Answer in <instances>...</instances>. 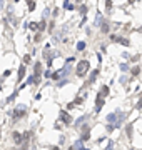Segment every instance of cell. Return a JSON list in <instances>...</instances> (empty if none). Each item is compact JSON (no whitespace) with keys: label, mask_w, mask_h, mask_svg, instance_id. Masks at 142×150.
<instances>
[{"label":"cell","mask_w":142,"mask_h":150,"mask_svg":"<svg viewBox=\"0 0 142 150\" xmlns=\"http://www.w3.org/2000/svg\"><path fill=\"white\" fill-rule=\"evenodd\" d=\"M25 72H27V67H25V63H22V65L19 67V77H17V84H22L23 77H25Z\"/></svg>","instance_id":"6"},{"label":"cell","mask_w":142,"mask_h":150,"mask_svg":"<svg viewBox=\"0 0 142 150\" xmlns=\"http://www.w3.org/2000/svg\"><path fill=\"white\" fill-rule=\"evenodd\" d=\"M59 120H60V122H64L65 125H70V123H72V117L69 115V112H67V110H60Z\"/></svg>","instance_id":"3"},{"label":"cell","mask_w":142,"mask_h":150,"mask_svg":"<svg viewBox=\"0 0 142 150\" xmlns=\"http://www.w3.org/2000/svg\"><path fill=\"white\" fill-rule=\"evenodd\" d=\"M130 73H132L134 77H136V75H139V73H140V67H137V65H136L132 70H130Z\"/></svg>","instance_id":"18"},{"label":"cell","mask_w":142,"mask_h":150,"mask_svg":"<svg viewBox=\"0 0 142 150\" xmlns=\"http://www.w3.org/2000/svg\"><path fill=\"white\" fill-rule=\"evenodd\" d=\"M27 2H30V0H27Z\"/></svg>","instance_id":"41"},{"label":"cell","mask_w":142,"mask_h":150,"mask_svg":"<svg viewBox=\"0 0 142 150\" xmlns=\"http://www.w3.org/2000/svg\"><path fill=\"white\" fill-rule=\"evenodd\" d=\"M80 140L82 142H87L90 140V128H89V125H85L84 130H82V135H80Z\"/></svg>","instance_id":"7"},{"label":"cell","mask_w":142,"mask_h":150,"mask_svg":"<svg viewBox=\"0 0 142 150\" xmlns=\"http://www.w3.org/2000/svg\"><path fill=\"white\" fill-rule=\"evenodd\" d=\"M3 3H5V0H0V10L3 9Z\"/></svg>","instance_id":"35"},{"label":"cell","mask_w":142,"mask_h":150,"mask_svg":"<svg viewBox=\"0 0 142 150\" xmlns=\"http://www.w3.org/2000/svg\"><path fill=\"white\" fill-rule=\"evenodd\" d=\"M111 40L115 42V44H122L124 47H129L130 45V40H127V38H124V37H117V35H111Z\"/></svg>","instance_id":"4"},{"label":"cell","mask_w":142,"mask_h":150,"mask_svg":"<svg viewBox=\"0 0 142 150\" xmlns=\"http://www.w3.org/2000/svg\"><path fill=\"white\" fill-rule=\"evenodd\" d=\"M95 25H97V27H102V15H100V13H97V19H95Z\"/></svg>","instance_id":"19"},{"label":"cell","mask_w":142,"mask_h":150,"mask_svg":"<svg viewBox=\"0 0 142 150\" xmlns=\"http://www.w3.org/2000/svg\"><path fill=\"white\" fill-rule=\"evenodd\" d=\"M12 137H13L15 145H22V144H23V134H20V132H13Z\"/></svg>","instance_id":"8"},{"label":"cell","mask_w":142,"mask_h":150,"mask_svg":"<svg viewBox=\"0 0 142 150\" xmlns=\"http://www.w3.org/2000/svg\"><path fill=\"white\" fill-rule=\"evenodd\" d=\"M64 9H69V10H74V5L69 2V0H64Z\"/></svg>","instance_id":"16"},{"label":"cell","mask_w":142,"mask_h":150,"mask_svg":"<svg viewBox=\"0 0 142 150\" xmlns=\"http://www.w3.org/2000/svg\"><path fill=\"white\" fill-rule=\"evenodd\" d=\"M74 147H75L77 150H82V148H84V145H82V140H80V138H79V140H77L75 144H74Z\"/></svg>","instance_id":"17"},{"label":"cell","mask_w":142,"mask_h":150,"mask_svg":"<svg viewBox=\"0 0 142 150\" xmlns=\"http://www.w3.org/2000/svg\"><path fill=\"white\" fill-rule=\"evenodd\" d=\"M28 10H30V12L35 10V0H30V2H28Z\"/></svg>","instance_id":"22"},{"label":"cell","mask_w":142,"mask_h":150,"mask_svg":"<svg viewBox=\"0 0 142 150\" xmlns=\"http://www.w3.org/2000/svg\"><path fill=\"white\" fill-rule=\"evenodd\" d=\"M65 84H69V80H59V82H57L59 87H62V85H65Z\"/></svg>","instance_id":"28"},{"label":"cell","mask_w":142,"mask_h":150,"mask_svg":"<svg viewBox=\"0 0 142 150\" xmlns=\"http://www.w3.org/2000/svg\"><path fill=\"white\" fill-rule=\"evenodd\" d=\"M40 40H42V38H40V32H37V34H35V37H34V42H35V44H38Z\"/></svg>","instance_id":"24"},{"label":"cell","mask_w":142,"mask_h":150,"mask_svg":"<svg viewBox=\"0 0 142 150\" xmlns=\"http://www.w3.org/2000/svg\"><path fill=\"white\" fill-rule=\"evenodd\" d=\"M105 9H107V10L112 9V0H105Z\"/></svg>","instance_id":"27"},{"label":"cell","mask_w":142,"mask_h":150,"mask_svg":"<svg viewBox=\"0 0 142 150\" xmlns=\"http://www.w3.org/2000/svg\"><path fill=\"white\" fill-rule=\"evenodd\" d=\"M17 95H19V90H15V92H13V94L10 95L9 98H7V102H12V100H15V98H17Z\"/></svg>","instance_id":"21"},{"label":"cell","mask_w":142,"mask_h":150,"mask_svg":"<svg viewBox=\"0 0 142 150\" xmlns=\"http://www.w3.org/2000/svg\"><path fill=\"white\" fill-rule=\"evenodd\" d=\"M85 47H87V44H85V42H77V50H79V52L85 50Z\"/></svg>","instance_id":"15"},{"label":"cell","mask_w":142,"mask_h":150,"mask_svg":"<svg viewBox=\"0 0 142 150\" xmlns=\"http://www.w3.org/2000/svg\"><path fill=\"white\" fill-rule=\"evenodd\" d=\"M136 107H137V109H139V110H140V109H142V98H140V100H139V102H137V105H136Z\"/></svg>","instance_id":"34"},{"label":"cell","mask_w":142,"mask_h":150,"mask_svg":"<svg viewBox=\"0 0 142 150\" xmlns=\"http://www.w3.org/2000/svg\"><path fill=\"white\" fill-rule=\"evenodd\" d=\"M105 120H107V123L115 125V123H117V113H115V112H114V113H109V115L105 117Z\"/></svg>","instance_id":"9"},{"label":"cell","mask_w":142,"mask_h":150,"mask_svg":"<svg viewBox=\"0 0 142 150\" xmlns=\"http://www.w3.org/2000/svg\"><path fill=\"white\" fill-rule=\"evenodd\" d=\"M45 28H47V23H45V20H42V22H38V30H37V32H44Z\"/></svg>","instance_id":"14"},{"label":"cell","mask_w":142,"mask_h":150,"mask_svg":"<svg viewBox=\"0 0 142 150\" xmlns=\"http://www.w3.org/2000/svg\"><path fill=\"white\" fill-rule=\"evenodd\" d=\"M82 150H89V148H82Z\"/></svg>","instance_id":"38"},{"label":"cell","mask_w":142,"mask_h":150,"mask_svg":"<svg viewBox=\"0 0 142 150\" xmlns=\"http://www.w3.org/2000/svg\"><path fill=\"white\" fill-rule=\"evenodd\" d=\"M30 62V55H25V59H23V63H28Z\"/></svg>","instance_id":"33"},{"label":"cell","mask_w":142,"mask_h":150,"mask_svg":"<svg viewBox=\"0 0 142 150\" xmlns=\"http://www.w3.org/2000/svg\"><path fill=\"white\" fill-rule=\"evenodd\" d=\"M132 130H134V128H132V123L125 125V135H127L129 138H132Z\"/></svg>","instance_id":"13"},{"label":"cell","mask_w":142,"mask_h":150,"mask_svg":"<svg viewBox=\"0 0 142 150\" xmlns=\"http://www.w3.org/2000/svg\"><path fill=\"white\" fill-rule=\"evenodd\" d=\"M77 2H82V0H77Z\"/></svg>","instance_id":"39"},{"label":"cell","mask_w":142,"mask_h":150,"mask_svg":"<svg viewBox=\"0 0 142 150\" xmlns=\"http://www.w3.org/2000/svg\"><path fill=\"white\" fill-rule=\"evenodd\" d=\"M28 28H30V30H38V23L37 22H30L28 23Z\"/></svg>","instance_id":"20"},{"label":"cell","mask_w":142,"mask_h":150,"mask_svg":"<svg viewBox=\"0 0 142 150\" xmlns=\"http://www.w3.org/2000/svg\"><path fill=\"white\" fill-rule=\"evenodd\" d=\"M97 77H99V70L95 69V70H92V73H90V78H89V82H90V84H94V82L97 80Z\"/></svg>","instance_id":"12"},{"label":"cell","mask_w":142,"mask_h":150,"mask_svg":"<svg viewBox=\"0 0 142 150\" xmlns=\"http://www.w3.org/2000/svg\"><path fill=\"white\" fill-rule=\"evenodd\" d=\"M0 138H2V134H0Z\"/></svg>","instance_id":"40"},{"label":"cell","mask_w":142,"mask_h":150,"mask_svg":"<svg viewBox=\"0 0 142 150\" xmlns=\"http://www.w3.org/2000/svg\"><path fill=\"white\" fill-rule=\"evenodd\" d=\"M130 150H134V148H130Z\"/></svg>","instance_id":"42"},{"label":"cell","mask_w":142,"mask_h":150,"mask_svg":"<svg viewBox=\"0 0 142 150\" xmlns=\"http://www.w3.org/2000/svg\"><path fill=\"white\" fill-rule=\"evenodd\" d=\"M89 69H90V62L89 60H80V62H77V67H75V73L77 77H85V73L89 72Z\"/></svg>","instance_id":"1"},{"label":"cell","mask_w":142,"mask_h":150,"mask_svg":"<svg viewBox=\"0 0 142 150\" xmlns=\"http://www.w3.org/2000/svg\"><path fill=\"white\" fill-rule=\"evenodd\" d=\"M120 70H122V72H127V70H129V65H127V63H120Z\"/></svg>","instance_id":"26"},{"label":"cell","mask_w":142,"mask_h":150,"mask_svg":"<svg viewBox=\"0 0 142 150\" xmlns=\"http://www.w3.org/2000/svg\"><path fill=\"white\" fill-rule=\"evenodd\" d=\"M52 150H60V148H59V147H54V148H52Z\"/></svg>","instance_id":"37"},{"label":"cell","mask_w":142,"mask_h":150,"mask_svg":"<svg viewBox=\"0 0 142 150\" xmlns=\"http://www.w3.org/2000/svg\"><path fill=\"white\" fill-rule=\"evenodd\" d=\"M109 90H111V88H109V85H102L100 87V90H99V95H102V97H107L109 95Z\"/></svg>","instance_id":"11"},{"label":"cell","mask_w":142,"mask_h":150,"mask_svg":"<svg viewBox=\"0 0 142 150\" xmlns=\"http://www.w3.org/2000/svg\"><path fill=\"white\" fill-rule=\"evenodd\" d=\"M104 103H105L104 97L97 94V98H95V112H97V113H99V112H100V110H102V107H104Z\"/></svg>","instance_id":"5"},{"label":"cell","mask_w":142,"mask_h":150,"mask_svg":"<svg viewBox=\"0 0 142 150\" xmlns=\"http://www.w3.org/2000/svg\"><path fill=\"white\" fill-rule=\"evenodd\" d=\"M25 113H27V107H25V105H17V109L12 112V119H13V122H17V120L23 119V117H25Z\"/></svg>","instance_id":"2"},{"label":"cell","mask_w":142,"mask_h":150,"mask_svg":"<svg viewBox=\"0 0 142 150\" xmlns=\"http://www.w3.org/2000/svg\"><path fill=\"white\" fill-rule=\"evenodd\" d=\"M102 32H104V34H107V32H109V23H102Z\"/></svg>","instance_id":"25"},{"label":"cell","mask_w":142,"mask_h":150,"mask_svg":"<svg viewBox=\"0 0 142 150\" xmlns=\"http://www.w3.org/2000/svg\"><path fill=\"white\" fill-rule=\"evenodd\" d=\"M85 12H87V7L82 5V7H80V13H85Z\"/></svg>","instance_id":"32"},{"label":"cell","mask_w":142,"mask_h":150,"mask_svg":"<svg viewBox=\"0 0 142 150\" xmlns=\"http://www.w3.org/2000/svg\"><path fill=\"white\" fill-rule=\"evenodd\" d=\"M10 75H12V70H5L3 72V77H10Z\"/></svg>","instance_id":"29"},{"label":"cell","mask_w":142,"mask_h":150,"mask_svg":"<svg viewBox=\"0 0 142 150\" xmlns=\"http://www.w3.org/2000/svg\"><path fill=\"white\" fill-rule=\"evenodd\" d=\"M114 128H115V125H111V123H109V125H107V132H112V130H114Z\"/></svg>","instance_id":"30"},{"label":"cell","mask_w":142,"mask_h":150,"mask_svg":"<svg viewBox=\"0 0 142 150\" xmlns=\"http://www.w3.org/2000/svg\"><path fill=\"white\" fill-rule=\"evenodd\" d=\"M69 150H75V147H74V145H72V147H70V148H69Z\"/></svg>","instance_id":"36"},{"label":"cell","mask_w":142,"mask_h":150,"mask_svg":"<svg viewBox=\"0 0 142 150\" xmlns=\"http://www.w3.org/2000/svg\"><path fill=\"white\" fill-rule=\"evenodd\" d=\"M85 120H87V117H85V115H84V117H80V119H79V120H77V122H75V125H77V127H79V125H80V123H84Z\"/></svg>","instance_id":"23"},{"label":"cell","mask_w":142,"mask_h":150,"mask_svg":"<svg viewBox=\"0 0 142 150\" xmlns=\"http://www.w3.org/2000/svg\"><path fill=\"white\" fill-rule=\"evenodd\" d=\"M40 73H42V63L37 62L34 65V75H35V77H40Z\"/></svg>","instance_id":"10"},{"label":"cell","mask_w":142,"mask_h":150,"mask_svg":"<svg viewBox=\"0 0 142 150\" xmlns=\"http://www.w3.org/2000/svg\"><path fill=\"white\" fill-rule=\"evenodd\" d=\"M114 148V142H109V145H107V148L105 150H112Z\"/></svg>","instance_id":"31"}]
</instances>
